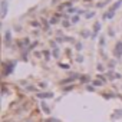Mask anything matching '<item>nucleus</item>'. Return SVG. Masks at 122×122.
I'll return each instance as SVG.
<instances>
[{
	"label": "nucleus",
	"mask_w": 122,
	"mask_h": 122,
	"mask_svg": "<svg viewBox=\"0 0 122 122\" xmlns=\"http://www.w3.org/2000/svg\"><path fill=\"white\" fill-rule=\"evenodd\" d=\"M0 6H2V19H5V17H6V15H7L9 3L6 2V0H3V2H2V5H0Z\"/></svg>",
	"instance_id": "f257e3e1"
},
{
	"label": "nucleus",
	"mask_w": 122,
	"mask_h": 122,
	"mask_svg": "<svg viewBox=\"0 0 122 122\" xmlns=\"http://www.w3.org/2000/svg\"><path fill=\"white\" fill-rule=\"evenodd\" d=\"M115 55H116V56H121V55H122V42H118V43H116Z\"/></svg>",
	"instance_id": "f03ea898"
},
{
	"label": "nucleus",
	"mask_w": 122,
	"mask_h": 122,
	"mask_svg": "<svg viewBox=\"0 0 122 122\" xmlns=\"http://www.w3.org/2000/svg\"><path fill=\"white\" fill-rule=\"evenodd\" d=\"M121 5H122V2H121V0H118V2H116V3H115V5H113L112 7H111V10H116V9H118V7L121 6Z\"/></svg>",
	"instance_id": "7ed1b4c3"
},
{
	"label": "nucleus",
	"mask_w": 122,
	"mask_h": 122,
	"mask_svg": "<svg viewBox=\"0 0 122 122\" xmlns=\"http://www.w3.org/2000/svg\"><path fill=\"white\" fill-rule=\"evenodd\" d=\"M99 29H101V25H99V23H96V25H95V30H93V36L99 32Z\"/></svg>",
	"instance_id": "20e7f679"
},
{
	"label": "nucleus",
	"mask_w": 122,
	"mask_h": 122,
	"mask_svg": "<svg viewBox=\"0 0 122 122\" xmlns=\"http://www.w3.org/2000/svg\"><path fill=\"white\" fill-rule=\"evenodd\" d=\"M106 3H108V2H99V3L96 5V7H103V6H106Z\"/></svg>",
	"instance_id": "39448f33"
},
{
	"label": "nucleus",
	"mask_w": 122,
	"mask_h": 122,
	"mask_svg": "<svg viewBox=\"0 0 122 122\" xmlns=\"http://www.w3.org/2000/svg\"><path fill=\"white\" fill-rule=\"evenodd\" d=\"M93 16H95L93 12H88V13H86V17H88V19H91V17H93Z\"/></svg>",
	"instance_id": "423d86ee"
},
{
	"label": "nucleus",
	"mask_w": 122,
	"mask_h": 122,
	"mask_svg": "<svg viewBox=\"0 0 122 122\" xmlns=\"http://www.w3.org/2000/svg\"><path fill=\"white\" fill-rule=\"evenodd\" d=\"M9 40H10V32H6V39H5V42L7 43Z\"/></svg>",
	"instance_id": "0eeeda50"
},
{
	"label": "nucleus",
	"mask_w": 122,
	"mask_h": 122,
	"mask_svg": "<svg viewBox=\"0 0 122 122\" xmlns=\"http://www.w3.org/2000/svg\"><path fill=\"white\" fill-rule=\"evenodd\" d=\"M78 20H79V16H73V17H72V22H73V23H76Z\"/></svg>",
	"instance_id": "6e6552de"
},
{
	"label": "nucleus",
	"mask_w": 122,
	"mask_h": 122,
	"mask_svg": "<svg viewBox=\"0 0 122 122\" xmlns=\"http://www.w3.org/2000/svg\"><path fill=\"white\" fill-rule=\"evenodd\" d=\"M32 26L33 27H39V22H32Z\"/></svg>",
	"instance_id": "1a4fd4ad"
},
{
	"label": "nucleus",
	"mask_w": 122,
	"mask_h": 122,
	"mask_svg": "<svg viewBox=\"0 0 122 122\" xmlns=\"http://www.w3.org/2000/svg\"><path fill=\"white\" fill-rule=\"evenodd\" d=\"M69 26H71L69 22H63V27H69Z\"/></svg>",
	"instance_id": "9d476101"
},
{
	"label": "nucleus",
	"mask_w": 122,
	"mask_h": 122,
	"mask_svg": "<svg viewBox=\"0 0 122 122\" xmlns=\"http://www.w3.org/2000/svg\"><path fill=\"white\" fill-rule=\"evenodd\" d=\"M56 22H57V17H53V19L50 20V23H56Z\"/></svg>",
	"instance_id": "9b49d317"
},
{
	"label": "nucleus",
	"mask_w": 122,
	"mask_h": 122,
	"mask_svg": "<svg viewBox=\"0 0 122 122\" xmlns=\"http://www.w3.org/2000/svg\"><path fill=\"white\" fill-rule=\"evenodd\" d=\"M76 47H78V50H81V49H82V45H81V43H78V45H76Z\"/></svg>",
	"instance_id": "f8f14e48"
}]
</instances>
